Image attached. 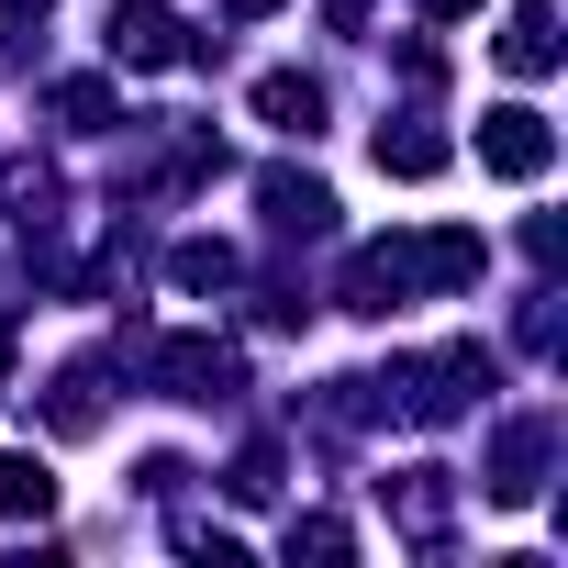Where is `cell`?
<instances>
[{"instance_id":"obj_14","label":"cell","mask_w":568,"mask_h":568,"mask_svg":"<svg viewBox=\"0 0 568 568\" xmlns=\"http://www.w3.org/2000/svg\"><path fill=\"white\" fill-rule=\"evenodd\" d=\"M357 12H368V0H335V23H357Z\"/></svg>"},{"instance_id":"obj_9","label":"cell","mask_w":568,"mask_h":568,"mask_svg":"<svg viewBox=\"0 0 568 568\" xmlns=\"http://www.w3.org/2000/svg\"><path fill=\"white\" fill-rule=\"evenodd\" d=\"M256 112H267L278 134H324V90H313V79H291V68L256 79Z\"/></svg>"},{"instance_id":"obj_3","label":"cell","mask_w":568,"mask_h":568,"mask_svg":"<svg viewBox=\"0 0 568 568\" xmlns=\"http://www.w3.org/2000/svg\"><path fill=\"white\" fill-rule=\"evenodd\" d=\"M112 57L123 68H179L190 57V23L168 12V0H112Z\"/></svg>"},{"instance_id":"obj_2","label":"cell","mask_w":568,"mask_h":568,"mask_svg":"<svg viewBox=\"0 0 568 568\" xmlns=\"http://www.w3.org/2000/svg\"><path fill=\"white\" fill-rule=\"evenodd\" d=\"M479 168L490 179H546L557 168V134H546V112H479Z\"/></svg>"},{"instance_id":"obj_15","label":"cell","mask_w":568,"mask_h":568,"mask_svg":"<svg viewBox=\"0 0 568 568\" xmlns=\"http://www.w3.org/2000/svg\"><path fill=\"white\" fill-rule=\"evenodd\" d=\"M435 12H446V23H457V12H468V0H435Z\"/></svg>"},{"instance_id":"obj_16","label":"cell","mask_w":568,"mask_h":568,"mask_svg":"<svg viewBox=\"0 0 568 568\" xmlns=\"http://www.w3.org/2000/svg\"><path fill=\"white\" fill-rule=\"evenodd\" d=\"M234 12H267V0H234Z\"/></svg>"},{"instance_id":"obj_1","label":"cell","mask_w":568,"mask_h":568,"mask_svg":"<svg viewBox=\"0 0 568 568\" xmlns=\"http://www.w3.org/2000/svg\"><path fill=\"white\" fill-rule=\"evenodd\" d=\"M468 278H479V234H379L346 267V302L357 313H390L413 291H468Z\"/></svg>"},{"instance_id":"obj_8","label":"cell","mask_w":568,"mask_h":568,"mask_svg":"<svg viewBox=\"0 0 568 568\" xmlns=\"http://www.w3.org/2000/svg\"><path fill=\"white\" fill-rule=\"evenodd\" d=\"M535 468H546V424H513L490 457V501H535Z\"/></svg>"},{"instance_id":"obj_13","label":"cell","mask_w":568,"mask_h":568,"mask_svg":"<svg viewBox=\"0 0 568 568\" xmlns=\"http://www.w3.org/2000/svg\"><path fill=\"white\" fill-rule=\"evenodd\" d=\"M291 557H346V524H324V513H313V524H291Z\"/></svg>"},{"instance_id":"obj_7","label":"cell","mask_w":568,"mask_h":568,"mask_svg":"<svg viewBox=\"0 0 568 568\" xmlns=\"http://www.w3.org/2000/svg\"><path fill=\"white\" fill-rule=\"evenodd\" d=\"M57 513V479H45V457H0V524H45Z\"/></svg>"},{"instance_id":"obj_10","label":"cell","mask_w":568,"mask_h":568,"mask_svg":"<svg viewBox=\"0 0 568 568\" xmlns=\"http://www.w3.org/2000/svg\"><path fill=\"white\" fill-rule=\"evenodd\" d=\"M435 168H446V134H424V123L379 134V179H435Z\"/></svg>"},{"instance_id":"obj_4","label":"cell","mask_w":568,"mask_h":568,"mask_svg":"<svg viewBox=\"0 0 568 568\" xmlns=\"http://www.w3.org/2000/svg\"><path fill=\"white\" fill-rule=\"evenodd\" d=\"M156 390H168V402H223V390H234V346L168 335V346H156Z\"/></svg>"},{"instance_id":"obj_11","label":"cell","mask_w":568,"mask_h":568,"mask_svg":"<svg viewBox=\"0 0 568 568\" xmlns=\"http://www.w3.org/2000/svg\"><path fill=\"white\" fill-rule=\"evenodd\" d=\"M168 278H179V291H223V278H234V245H212V234H190V245L168 256Z\"/></svg>"},{"instance_id":"obj_6","label":"cell","mask_w":568,"mask_h":568,"mask_svg":"<svg viewBox=\"0 0 568 568\" xmlns=\"http://www.w3.org/2000/svg\"><path fill=\"white\" fill-rule=\"evenodd\" d=\"M501 68L513 79H546L557 68V12H546V0H524V12L501 23Z\"/></svg>"},{"instance_id":"obj_12","label":"cell","mask_w":568,"mask_h":568,"mask_svg":"<svg viewBox=\"0 0 568 568\" xmlns=\"http://www.w3.org/2000/svg\"><path fill=\"white\" fill-rule=\"evenodd\" d=\"M57 123H79V134L112 123V90H101V79H68V90H57Z\"/></svg>"},{"instance_id":"obj_5","label":"cell","mask_w":568,"mask_h":568,"mask_svg":"<svg viewBox=\"0 0 568 568\" xmlns=\"http://www.w3.org/2000/svg\"><path fill=\"white\" fill-rule=\"evenodd\" d=\"M267 223H278V234H324V223H335V190L302 179V168H267Z\"/></svg>"}]
</instances>
